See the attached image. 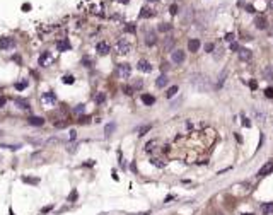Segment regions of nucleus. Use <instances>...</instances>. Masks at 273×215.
<instances>
[{
	"instance_id": "b1692460",
	"label": "nucleus",
	"mask_w": 273,
	"mask_h": 215,
	"mask_svg": "<svg viewBox=\"0 0 273 215\" xmlns=\"http://www.w3.org/2000/svg\"><path fill=\"white\" fill-rule=\"evenodd\" d=\"M171 29H173V26L167 24V22H162L161 26H159V31H161V33H167V31H171Z\"/></svg>"
},
{
	"instance_id": "6e6552de",
	"label": "nucleus",
	"mask_w": 273,
	"mask_h": 215,
	"mask_svg": "<svg viewBox=\"0 0 273 215\" xmlns=\"http://www.w3.org/2000/svg\"><path fill=\"white\" fill-rule=\"evenodd\" d=\"M271 171H273V160H268V162L258 171V176H266V174H270Z\"/></svg>"
},
{
	"instance_id": "f8f14e48",
	"label": "nucleus",
	"mask_w": 273,
	"mask_h": 215,
	"mask_svg": "<svg viewBox=\"0 0 273 215\" xmlns=\"http://www.w3.org/2000/svg\"><path fill=\"white\" fill-rule=\"evenodd\" d=\"M27 123L33 126H43L44 125V120L41 118V116H29L27 118Z\"/></svg>"
},
{
	"instance_id": "0eeeda50",
	"label": "nucleus",
	"mask_w": 273,
	"mask_h": 215,
	"mask_svg": "<svg viewBox=\"0 0 273 215\" xmlns=\"http://www.w3.org/2000/svg\"><path fill=\"white\" fill-rule=\"evenodd\" d=\"M237 56H239V60H242V62H249L253 53H251V50H247V48H239L237 50Z\"/></svg>"
},
{
	"instance_id": "a19ab883",
	"label": "nucleus",
	"mask_w": 273,
	"mask_h": 215,
	"mask_svg": "<svg viewBox=\"0 0 273 215\" xmlns=\"http://www.w3.org/2000/svg\"><path fill=\"white\" fill-rule=\"evenodd\" d=\"M179 103H181V99H177V101H174V103H173V104H171V108H177V104H179Z\"/></svg>"
},
{
	"instance_id": "4468645a",
	"label": "nucleus",
	"mask_w": 273,
	"mask_h": 215,
	"mask_svg": "<svg viewBox=\"0 0 273 215\" xmlns=\"http://www.w3.org/2000/svg\"><path fill=\"white\" fill-rule=\"evenodd\" d=\"M198 48H200V39H189L188 41V50L191 53H196Z\"/></svg>"
},
{
	"instance_id": "dca6fc26",
	"label": "nucleus",
	"mask_w": 273,
	"mask_h": 215,
	"mask_svg": "<svg viewBox=\"0 0 273 215\" xmlns=\"http://www.w3.org/2000/svg\"><path fill=\"white\" fill-rule=\"evenodd\" d=\"M142 103H144L145 106H152V104L155 103V97L152 96V94H144V96H142Z\"/></svg>"
},
{
	"instance_id": "4be33fe9",
	"label": "nucleus",
	"mask_w": 273,
	"mask_h": 215,
	"mask_svg": "<svg viewBox=\"0 0 273 215\" xmlns=\"http://www.w3.org/2000/svg\"><path fill=\"white\" fill-rule=\"evenodd\" d=\"M191 19H193V10L188 9V10H186V15H183V24H189Z\"/></svg>"
},
{
	"instance_id": "37998d69",
	"label": "nucleus",
	"mask_w": 273,
	"mask_h": 215,
	"mask_svg": "<svg viewBox=\"0 0 273 215\" xmlns=\"http://www.w3.org/2000/svg\"><path fill=\"white\" fill-rule=\"evenodd\" d=\"M75 137H77V133H75V130H72V132H70V138H72V140H74Z\"/></svg>"
},
{
	"instance_id": "aec40b11",
	"label": "nucleus",
	"mask_w": 273,
	"mask_h": 215,
	"mask_svg": "<svg viewBox=\"0 0 273 215\" xmlns=\"http://www.w3.org/2000/svg\"><path fill=\"white\" fill-rule=\"evenodd\" d=\"M155 85H157V87H166V85H167V77H166V75H161V77H157V80H155Z\"/></svg>"
},
{
	"instance_id": "2f4dec72",
	"label": "nucleus",
	"mask_w": 273,
	"mask_h": 215,
	"mask_svg": "<svg viewBox=\"0 0 273 215\" xmlns=\"http://www.w3.org/2000/svg\"><path fill=\"white\" fill-rule=\"evenodd\" d=\"M234 38H236V36H234L232 33H227V34H225V38H224V39L227 41V43H232V41H234Z\"/></svg>"
},
{
	"instance_id": "7c9ffc66",
	"label": "nucleus",
	"mask_w": 273,
	"mask_h": 215,
	"mask_svg": "<svg viewBox=\"0 0 273 215\" xmlns=\"http://www.w3.org/2000/svg\"><path fill=\"white\" fill-rule=\"evenodd\" d=\"M104 101H106V96H104L103 92H99V94L96 96V103H99V104H101V103H104Z\"/></svg>"
},
{
	"instance_id": "bb28decb",
	"label": "nucleus",
	"mask_w": 273,
	"mask_h": 215,
	"mask_svg": "<svg viewBox=\"0 0 273 215\" xmlns=\"http://www.w3.org/2000/svg\"><path fill=\"white\" fill-rule=\"evenodd\" d=\"M176 92H177V85H173V87H171V89L167 91V94H166V96L171 99V97H174V96H176Z\"/></svg>"
},
{
	"instance_id": "cd10ccee",
	"label": "nucleus",
	"mask_w": 273,
	"mask_h": 215,
	"mask_svg": "<svg viewBox=\"0 0 273 215\" xmlns=\"http://www.w3.org/2000/svg\"><path fill=\"white\" fill-rule=\"evenodd\" d=\"M27 87V80H22V82H17L15 84V89L17 91H22V89H26Z\"/></svg>"
},
{
	"instance_id": "20e7f679",
	"label": "nucleus",
	"mask_w": 273,
	"mask_h": 215,
	"mask_svg": "<svg viewBox=\"0 0 273 215\" xmlns=\"http://www.w3.org/2000/svg\"><path fill=\"white\" fill-rule=\"evenodd\" d=\"M15 46V39L14 38H9V36H4L0 38V50H10Z\"/></svg>"
},
{
	"instance_id": "ea45409f",
	"label": "nucleus",
	"mask_w": 273,
	"mask_h": 215,
	"mask_svg": "<svg viewBox=\"0 0 273 215\" xmlns=\"http://www.w3.org/2000/svg\"><path fill=\"white\" fill-rule=\"evenodd\" d=\"M246 10H247V12H251V14H253V12H255L256 9L253 7V5H246Z\"/></svg>"
},
{
	"instance_id": "412c9836",
	"label": "nucleus",
	"mask_w": 273,
	"mask_h": 215,
	"mask_svg": "<svg viewBox=\"0 0 273 215\" xmlns=\"http://www.w3.org/2000/svg\"><path fill=\"white\" fill-rule=\"evenodd\" d=\"M115 128H116L115 123H108V125L104 126V135H106V137H109V135L115 132Z\"/></svg>"
},
{
	"instance_id": "79ce46f5",
	"label": "nucleus",
	"mask_w": 273,
	"mask_h": 215,
	"mask_svg": "<svg viewBox=\"0 0 273 215\" xmlns=\"http://www.w3.org/2000/svg\"><path fill=\"white\" fill-rule=\"evenodd\" d=\"M268 9H270V10H273V0H268Z\"/></svg>"
},
{
	"instance_id": "9b49d317",
	"label": "nucleus",
	"mask_w": 273,
	"mask_h": 215,
	"mask_svg": "<svg viewBox=\"0 0 273 215\" xmlns=\"http://www.w3.org/2000/svg\"><path fill=\"white\" fill-rule=\"evenodd\" d=\"M109 45L108 43H104V41H101V43H97V46H96V51L99 53V55H108L109 53Z\"/></svg>"
},
{
	"instance_id": "49530a36",
	"label": "nucleus",
	"mask_w": 273,
	"mask_h": 215,
	"mask_svg": "<svg viewBox=\"0 0 273 215\" xmlns=\"http://www.w3.org/2000/svg\"><path fill=\"white\" fill-rule=\"evenodd\" d=\"M120 2H123V4H125V2H128V0H120Z\"/></svg>"
},
{
	"instance_id": "f257e3e1",
	"label": "nucleus",
	"mask_w": 273,
	"mask_h": 215,
	"mask_svg": "<svg viewBox=\"0 0 273 215\" xmlns=\"http://www.w3.org/2000/svg\"><path fill=\"white\" fill-rule=\"evenodd\" d=\"M191 85L195 89L202 91V92H207L210 89V85H208V79L205 75H191Z\"/></svg>"
},
{
	"instance_id": "a211bd4d",
	"label": "nucleus",
	"mask_w": 273,
	"mask_h": 215,
	"mask_svg": "<svg viewBox=\"0 0 273 215\" xmlns=\"http://www.w3.org/2000/svg\"><path fill=\"white\" fill-rule=\"evenodd\" d=\"M15 104H17L21 109H29V101L27 99H21V97H15Z\"/></svg>"
},
{
	"instance_id": "473e14b6",
	"label": "nucleus",
	"mask_w": 273,
	"mask_h": 215,
	"mask_svg": "<svg viewBox=\"0 0 273 215\" xmlns=\"http://www.w3.org/2000/svg\"><path fill=\"white\" fill-rule=\"evenodd\" d=\"M84 109H85V106H84V104H79V106L75 108L74 111H75V113H84Z\"/></svg>"
},
{
	"instance_id": "7ed1b4c3",
	"label": "nucleus",
	"mask_w": 273,
	"mask_h": 215,
	"mask_svg": "<svg viewBox=\"0 0 273 215\" xmlns=\"http://www.w3.org/2000/svg\"><path fill=\"white\" fill-rule=\"evenodd\" d=\"M41 103H43L44 106H53V104L56 103V96H55V92H51V91L44 92L43 96H41Z\"/></svg>"
},
{
	"instance_id": "1a4fd4ad",
	"label": "nucleus",
	"mask_w": 273,
	"mask_h": 215,
	"mask_svg": "<svg viewBox=\"0 0 273 215\" xmlns=\"http://www.w3.org/2000/svg\"><path fill=\"white\" fill-rule=\"evenodd\" d=\"M136 68H138L140 72H145V74L152 72V65L147 62V60H140V62H138V65H136Z\"/></svg>"
},
{
	"instance_id": "6ab92c4d",
	"label": "nucleus",
	"mask_w": 273,
	"mask_h": 215,
	"mask_svg": "<svg viewBox=\"0 0 273 215\" xmlns=\"http://www.w3.org/2000/svg\"><path fill=\"white\" fill-rule=\"evenodd\" d=\"M174 46V39L173 38H166V41H164V51H171Z\"/></svg>"
},
{
	"instance_id": "c85d7f7f",
	"label": "nucleus",
	"mask_w": 273,
	"mask_h": 215,
	"mask_svg": "<svg viewBox=\"0 0 273 215\" xmlns=\"http://www.w3.org/2000/svg\"><path fill=\"white\" fill-rule=\"evenodd\" d=\"M22 181H24V183H31V185H38L39 179H38V178H22Z\"/></svg>"
},
{
	"instance_id": "a878e982",
	"label": "nucleus",
	"mask_w": 273,
	"mask_h": 215,
	"mask_svg": "<svg viewBox=\"0 0 273 215\" xmlns=\"http://www.w3.org/2000/svg\"><path fill=\"white\" fill-rule=\"evenodd\" d=\"M271 212H273V203H265L263 205V213L268 215V213H271Z\"/></svg>"
},
{
	"instance_id": "c9c22d12",
	"label": "nucleus",
	"mask_w": 273,
	"mask_h": 215,
	"mask_svg": "<svg viewBox=\"0 0 273 215\" xmlns=\"http://www.w3.org/2000/svg\"><path fill=\"white\" fill-rule=\"evenodd\" d=\"M176 12H177V5L173 4V5L169 7V14H176Z\"/></svg>"
},
{
	"instance_id": "5701e85b",
	"label": "nucleus",
	"mask_w": 273,
	"mask_h": 215,
	"mask_svg": "<svg viewBox=\"0 0 273 215\" xmlns=\"http://www.w3.org/2000/svg\"><path fill=\"white\" fill-rule=\"evenodd\" d=\"M225 77H227V70H222V72H220V75H218V80H217V87H218V89H220L222 85H224Z\"/></svg>"
},
{
	"instance_id": "de8ad7c7",
	"label": "nucleus",
	"mask_w": 273,
	"mask_h": 215,
	"mask_svg": "<svg viewBox=\"0 0 273 215\" xmlns=\"http://www.w3.org/2000/svg\"><path fill=\"white\" fill-rule=\"evenodd\" d=\"M149 2H157V0H149Z\"/></svg>"
},
{
	"instance_id": "393cba45",
	"label": "nucleus",
	"mask_w": 273,
	"mask_h": 215,
	"mask_svg": "<svg viewBox=\"0 0 273 215\" xmlns=\"http://www.w3.org/2000/svg\"><path fill=\"white\" fill-rule=\"evenodd\" d=\"M152 15V9H149V7H144L140 10V17H150Z\"/></svg>"
},
{
	"instance_id": "f03ea898",
	"label": "nucleus",
	"mask_w": 273,
	"mask_h": 215,
	"mask_svg": "<svg viewBox=\"0 0 273 215\" xmlns=\"http://www.w3.org/2000/svg\"><path fill=\"white\" fill-rule=\"evenodd\" d=\"M130 43L125 39V38H121V39L116 41V53H120V55H126V53L130 51Z\"/></svg>"
},
{
	"instance_id": "e433bc0d",
	"label": "nucleus",
	"mask_w": 273,
	"mask_h": 215,
	"mask_svg": "<svg viewBox=\"0 0 273 215\" xmlns=\"http://www.w3.org/2000/svg\"><path fill=\"white\" fill-rule=\"evenodd\" d=\"M265 96L266 97H273V89H270V87H268V89L265 91Z\"/></svg>"
},
{
	"instance_id": "72a5a7b5",
	"label": "nucleus",
	"mask_w": 273,
	"mask_h": 215,
	"mask_svg": "<svg viewBox=\"0 0 273 215\" xmlns=\"http://www.w3.org/2000/svg\"><path fill=\"white\" fill-rule=\"evenodd\" d=\"M74 200H77V191L75 189L70 193V197H68V201H74Z\"/></svg>"
},
{
	"instance_id": "f704fd0d",
	"label": "nucleus",
	"mask_w": 273,
	"mask_h": 215,
	"mask_svg": "<svg viewBox=\"0 0 273 215\" xmlns=\"http://www.w3.org/2000/svg\"><path fill=\"white\" fill-rule=\"evenodd\" d=\"M212 50H214V43H207V45H205V51L212 53Z\"/></svg>"
},
{
	"instance_id": "4c0bfd02",
	"label": "nucleus",
	"mask_w": 273,
	"mask_h": 215,
	"mask_svg": "<svg viewBox=\"0 0 273 215\" xmlns=\"http://www.w3.org/2000/svg\"><path fill=\"white\" fill-rule=\"evenodd\" d=\"M150 130V125H147V126H144V128H140V135H145V132H149Z\"/></svg>"
},
{
	"instance_id": "a18cd8bd",
	"label": "nucleus",
	"mask_w": 273,
	"mask_h": 215,
	"mask_svg": "<svg viewBox=\"0 0 273 215\" xmlns=\"http://www.w3.org/2000/svg\"><path fill=\"white\" fill-rule=\"evenodd\" d=\"M135 87H142V80H136L135 82Z\"/></svg>"
},
{
	"instance_id": "f3484780",
	"label": "nucleus",
	"mask_w": 273,
	"mask_h": 215,
	"mask_svg": "<svg viewBox=\"0 0 273 215\" xmlns=\"http://www.w3.org/2000/svg\"><path fill=\"white\" fill-rule=\"evenodd\" d=\"M50 60H51V55H50L48 51H44L43 55L39 56V65H43V67H46V65H48V63H50Z\"/></svg>"
},
{
	"instance_id": "c03bdc74",
	"label": "nucleus",
	"mask_w": 273,
	"mask_h": 215,
	"mask_svg": "<svg viewBox=\"0 0 273 215\" xmlns=\"http://www.w3.org/2000/svg\"><path fill=\"white\" fill-rule=\"evenodd\" d=\"M126 31H130V33H133V31H135V27H133V26H126Z\"/></svg>"
},
{
	"instance_id": "9d476101",
	"label": "nucleus",
	"mask_w": 273,
	"mask_h": 215,
	"mask_svg": "<svg viewBox=\"0 0 273 215\" xmlns=\"http://www.w3.org/2000/svg\"><path fill=\"white\" fill-rule=\"evenodd\" d=\"M255 26L258 27V29H266V27H268V21H266V17L258 15V17L255 19Z\"/></svg>"
},
{
	"instance_id": "c756f323",
	"label": "nucleus",
	"mask_w": 273,
	"mask_h": 215,
	"mask_svg": "<svg viewBox=\"0 0 273 215\" xmlns=\"http://www.w3.org/2000/svg\"><path fill=\"white\" fill-rule=\"evenodd\" d=\"M62 80H63V84H74V77L72 75H65Z\"/></svg>"
},
{
	"instance_id": "2eb2a0df",
	"label": "nucleus",
	"mask_w": 273,
	"mask_h": 215,
	"mask_svg": "<svg viewBox=\"0 0 273 215\" xmlns=\"http://www.w3.org/2000/svg\"><path fill=\"white\" fill-rule=\"evenodd\" d=\"M56 48H58V51H68V50H70V43L67 39H62V41L56 43Z\"/></svg>"
},
{
	"instance_id": "58836bf2",
	"label": "nucleus",
	"mask_w": 273,
	"mask_h": 215,
	"mask_svg": "<svg viewBox=\"0 0 273 215\" xmlns=\"http://www.w3.org/2000/svg\"><path fill=\"white\" fill-rule=\"evenodd\" d=\"M5 103H7V99H5L4 96H0V108H4V106H5Z\"/></svg>"
},
{
	"instance_id": "39448f33",
	"label": "nucleus",
	"mask_w": 273,
	"mask_h": 215,
	"mask_svg": "<svg viewBox=\"0 0 273 215\" xmlns=\"http://www.w3.org/2000/svg\"><path fill=\"white\" fill-rule=\"evenodd\" d=\"M130 74H132V67L128 63H120L118 65V75L121 79H130Z\"/></svg>"
},
{
	"instance_id": "09e8293b",
	"label": "nucleus",
	"mask_w": 273,
	"mask_h": 215,
	"mask_svg": "<svg viewBox=\"0 0 273 215\" xmlns=\"http://www.w3.org/2000/svg\"><path fill=\"white\" fill-rule=\"evenodd\" d=\"M242 215H253V213H242Z\"/></svg>"
},
{
	"instance_id": "423d86ee",
	"label": "nucleus",
	"mask_w": 273,
	"mask_h": 215,
	"mask_svg": "<svg viewBox=\"0 0 273 215\" xmlns=\"http://www.w3.org/2000/svg\"><path fill=\"white\" fill-rule=\"evenodd\" d=\"M171 60H173V63H183L185 62V51L183 50H174L171 53Z\"/></svg>"
},
{
	"instance_id": "ddd939ff",
	"label": "nucleus",
	"mask_w": 273,
	"mask_h": 215,
	"mask_svg": "<svg viewBox=\"0 0 273 215\" xmlns=\"http://www.w3.org/2000/svg\"><path fill=\"white\" fill-rule=\"evenodd\" d=\"M145 43H147L149 46H154L155 43H157V38H155L154 31H149V33H147V36H145Z\"/></svg>"
}]
</instances>
